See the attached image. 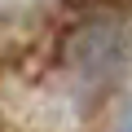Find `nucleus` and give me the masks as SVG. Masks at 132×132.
Instances as JSON below:
<instances>
[{
	"instance_id": "f257e3e1",
	"label": "nucleus",
	"mask_w": 132,
	"mask_h": 132,
	"mask_svg": "<svg viewBox=\"0 0 132 132\" xmlns=\"http://www.w3.org/2000/svg\"><path fill=\"white\" fill-rule=\"evenodd\" d=\"M62 62L88 93H110L132 62V22L123 13H93L62 40Z\"/></svg>"
},
{
	"instance_id": "f03ea898",
	"label": "nucleus",
	"mask_w": 132,
	"mask_h": 132,
	"mask_svg": "<svg viewBox=\"0 0 132 132\" xmlns=\"http://www.w3.org/2000/svg\"><path fill=\"white\" fill-rule=\"evenodd\" d=\"M119 132H132V110L123 114V123H119Z\"/></svg>"
}]
</instances>
